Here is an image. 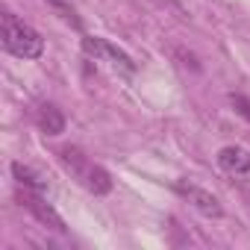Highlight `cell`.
I'll return each mask as SVG.
<instances>
[{
	"instance_id": "2",
	"label": "cell",
	"mask_w": 250,
	"mask_h": 250,
	"mask_svg": "<svg viewBox=\"0 0 250 250\" xmlns=\"http://www.w3.org/2000/svg\"><path fill=\"white\" fill-rule=\"evenodd\" d=\"M3 47H6V53H12V56H18V59H42V53H44V39L30 27V24H24L15 12H3Z\"/></svg>"
},
{
	"instance_id": "3",
	"label": "cell",
	"mask_w": 250,
	"mask_h": 250,
	"mask_svg": "<svg viewBox=\"0 0 250 250\" xmlns=\"http://www.w3.org/2000/svg\"><path fill=\"white\" fill-rule=\"evenodd\" d=\"M83 53L88 56V59H94V62H103V65H109L112 71H118V74H136V62H133V56L127 53V50H121L118 44H112L109 39H100V36H85L83 39Z\"/></svg>"
},
{
	"instance_id": "4",
	"label": "cell",
	"mask_w": 250,
	"mask_h": 250,
	"mask_svg": "<svg viewBox=\"0 0 250 250\" xmlns=\"http://www.w3.org/2000/svg\"><path fill=\"white\" fill-rule=\"evenodd\" d=\"M18 200H21V206H24L39 224H44V227H50V229H56V232H65V229H68L65 221H62V215L47 203L44 188H27V186H18Z\"/></svg>"
},
{
	"instance_id": "7",
	"label": "cell",
	"mask_w": 250,
	"mask_h": 250,
	"mask_svg": "<svg viewBox=\"0 0 250 250\" xmlns=\"http://www.w3.org/2000/svg\"><path fill=\"white\" fill-rule=\"evenodd\" d=\"M36 127L44 136H59L65 130V115H62V109L53 106V103H42L36 109Z\"/></svg>"
},
{
	"instance_id": "1",
	"label": "cell",
	"mask_w": 250,
	"mask_h": 250,
	"mask_svg": "<svg viewBox=\"0 0 250 250\" xmlns=\"http://www.w3.org/2000/svg\"><path fill=\"white\" fill-rule=\"evenodd\" d=\"M56 159H59V165H62L85 191H91V194H97V197L112 191V177H109V171H106L103 165H97L94 159H88L80 147H74V145L59 147V150H56Z\"/></svg>"
},
{
	"instance_id": "5",
	"label": "cell",
	"mask_w": 250,
	"mask_h": 250,
	"mask_svg": "<svg viewBox=\"0 0 250 250\" xmlns=\"http://www.w3.org/2000/svg\"><path fill=\"white\" fill-rule=\"evenodd\" d=\"M174 191L186 200V203H191L200 215H206V218H221L224 215V206H221V200L209 191V188H203V186H197V183H188V180H177L174 183Z\"/></svg>"
},
{
	"instance_id": "6",
	"label": "cell",
	"mask_w": 250,
	"mask_h": 250,
	"mask_svg": "<svg viewBox=\"0 0 250 250\" xmlns=\"http://www.w3.org/2000/svg\"><path fill=\"white\" fill-rule=\"evenodd\" d=\"M218 168L235 180L241 177H250V150L244 147H235V145H227L218 150Z\"/></svg>"
},
{
	"instance_id": "8",
	"label": "cell",
	"mask_w": 250,
	"mask_h": 250,
	"mask_svg": "<svg viewBox=\"0 0 250 250\" xmlns=\"http://www.w3.org/2000/svg\"><path fill=\"white\" fill-rule=\"evenodd\" d=\"M44 3L62 18V21H68L74 30H80L83 24H80V18H77V9H74V3H71V0H44Z\"/></svg>"
}]
</instances>
